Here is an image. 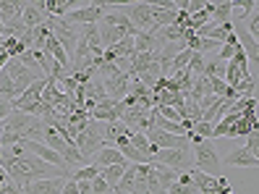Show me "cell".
I'll return each instance as SVG.
<instances>
[{
    "label": "cell",
    "mask_w": 259,
    "mask_h": 194,
    "mask_svg": "<svg viewBox=\"0 0 259 194\" xmlns=\"http://www.w3.org/2000/svg\"><path fill=\"white\" fill-rule=\"evenodd\" d=\"M102 121H92L84 131H79V137H76V147H79L81 158L89 163V158H95L100 150H105V137H102Z\"/></svg>",
    "instance_id": "6da1fadb"
},
{
    "label": "cell",
    "mask_w": 259,
    "mask_h": 194,
    "mask_svg": "<svg viewBox=\"0 0 259 194\" xmlns=\"http://www.w3.org/2000/svg\"><path fill=\"white\" fill-rule=\"evenodd\" d=\"M118 8H123V13L128 16V21L136 32H152V26H155V13H157L155 3H134V6L123 3Z\"/></svg>",
    "instance_id": "7a4b0ae2"
},
{
    "label": "cell",
    "mask_w": 259,
    "mask_h": 194,
    "mask_svg": "<svg viewBox=\"0 0 259 194\" xmlns=\"http://www.w3.org/2000/svg\"><path fill=\"white\" fill-rule=\"evenodd\" d=\"M155 166L173 168L178 173H189L191 171V147H173V150H157V155L152 158Z\"/></svg>",
    "instance_id": "3957f363"
},
{
    "label": "cell",
    "mask_w": 259,
    "mask_h": 194,
    "mask_svg": "<svg viewBox=\"0 0 259 194\" xmlns=\"http://www.w3.org/2000/svg\"><path fill=\"white\" fill-rule=\"evenodd\" d=\"M191 142H194V158H196V168L209 173V176H215L218 166H220V155L215 152V147L207 144V139L202 137H196V134H189Z\"/></svg>",
    "instance_id": "277c9868"
},
{
    "label": "cell",
    "mask_w": 259,
    "mask_h": 194,
    "mask_svg": "<svg viewBox=\"0 0 259 194\" xmlns=\"http://www.w3.org/2000/svg\"><path fill=\"white\" fill-rule=\"evenodd\" d=\"M48 26H50L53 37L63 45V50L73 55L76 53V45H79V32H81V29L68 24V21H63V19H50V16H48Z\"/></svg>",
    "instance_id": "5b68a950"
},
{
    "label": "cell",
    "mask_w": 259,
    "mask_h": 194,
    "mask_svg": "<svg viewBox=\"0 0 259 194\" xmlns=\"http://www.w3.org/2000/svg\"><path fill=\"white\" fill-rule=\"evenodd\" d=\"M3 71L13 79V84H16V95H24V92H26V89L32 87L34 82H39V79H42L37 71L26 68V66L19 61V58H11V61L6 63V68H3Z\"/></svg>",
    "instance_id": "8992f818"
},
{
    "label": "cell",
    "mask_w": 259,
    "mask_h": 194,
    "mask_svg": "<svg viewBox=\"0 0 259 194\" xmlns=\"http://www.w3.org/2000/svg\"><path fill=\"white\" fill-rule=\"evenodd\" d=\"M26 29H37L42 24H48V13H45V0L37 3H24V16H21Z\"/></svg>",
    "instance_id": "52a82bcc"
},
{
    "label": "cell",
    "mask_w": 259,
    "mask_h": 194,
    "mask_svg": "<svg viewBox=\"0 0 259 194\" xmlns=\"http://www.w3.org/2000/svg\"><path fill=\"white\" fill-rule=\"evenodd\" d=\"M97 32H100V42H102V48L108 50V48H113V45H118L123 37H128L131 32H126V29H120V26H113V24H108V21H97ZM136 34V32H134Z\"/></svg>",
    "instance_id": "ba28073f"
},
{
    "label": "cell",
    "mask_w": 259,
    "mask_h": 194,
    "mask_svg": "<svg viewBox=\"0 0 259 194\" xmlns=\"http://www.w3.org/2000/svg\"><path fill=\"white\" fill-rule=\"evenodd\" d=\"M233 32H236V37H238V42H241V50L246 53L249 63H256V68H259V42L246 32V26H241V24L233 26Z\"/></svg>",
    "instance_id": "9c48e42d"
},
{
    "label": "cell",
    "mask_w": 259,
    "mask_h": 194,
    "mask_svg": "<svg viewBox=\"0 0 259 194\" xmlns=\"http://www.w3.org/2000/svg\"><path fill=\"white\" fill-rule=\"evenodd\" d=\"M68 178H42V181H32L24 186V194H63Z\"/></svg>",
    "instance_id": "30bf717a"
},
{
    "label": "cell",
    "mask_w": 259,
    "mask_h": 194,
    "mask_svg": "<svg viewBox=\"0 0 259 194\" xmlns=\"http://www.w3.org/2000/svg\"><path fill=\"white\" fill-rule=\"evenodd\" d=\"M128 87H131V76L123 71V73H118L115 79H108L105 82V92H108V97L110 100H123L126 95H128Z\"/></svg>",
    "instance_id": "8fae6325"
},
{
    "label": "cell",
    "mask_w": 259,
    "mask_h": 194,
    "mask_svg": "<svg viewBox=\"0 0 259 194\" xmlns=\"http://www.w3.org/2000/svg\"><path fill=\"white\" fill-rule=\"evenodd\" d=\"M220 163H225V166H236V168H259V163L256 158L246 150V147H238V150L233 152H228Z\"/></svg>",
    "instance_id": "7c38bea8"
},
{
    "label": "cell",
    "mask_w": 259,
    "mask_h": 194,
    "mask_svg": "<svg viewBox=\"0 0 259 194\" xmlns=\"http://www.w3.org/2000/svg\"><path fill=\"white\" fill-rule=\"evenodd\" d=\"M149 118H152V129H160V131H167V134H178V137H186V134H189L184 124H173V121H167V118H165L157 108H152Z\"/></svg>",
    "instance_id": "4fadbf2b"
},
{
    "label": "cell",
    "mask_w": 259,
    "mask_h": 194,
    "mask_svg": "<svg viewBox=\"0 0 259 194\" xmlns=\"http://www.w3.org/2000/svg\"><path fill=\"white\" fill-rule=\"evenodd\" d=\"M92 160H95L97 168H110V166H123V163H128L123 155H120L118 147H105V150H100Z\"/></svg>",
    "instance_id": "5bb4252c"
},
{
    "label": "cell",
    "mask_w": 259,
    "mask_h": 194,
    "mask_svg": "<svg viewBox=\"0 0 259 194\" xmlns=\"http://www.w3.org/2000/svg\"><path fill=\"white\" fill-rule=\"evenodd\" d=\"M189 176H191L194 186L199 189V194H202V191H209V189H218V176H209V173H204V171H199V168H191Z\"/></svg>",
    "instance_id": "9a60e30c"
},
{
    "label": "cell",
    "mask_w": 259,
    "mask_h": 194,
    "mask_svg": "<svg viewBox=\"0 0 259 194\" xmlns=\"http://www.w3.org/2000/svg\"><path fill=\"white\" fill-rule=\"evenodd\" d=\"M21 16H24V3H3L0 0V21H3V26L11 21H21Z\"/></svg>",
    "instance_id": "2e32d148"
},
{
    "label": "cell",
    "mask_w": 259,
    "mask_h": 194,
    "mask_svg": "<svg viewBox=\"0 0 259 194\" xmlns=\"http://www.w3.org/2000/svg\"><path fill=\"white\" fill-rule=\"evenodd\" d=\"M207 95H215V92H212V79H207V76H196L189 97H191L194 102H199V100H202V97H207Z\"/></svg>",
    "instance_id": "e0dca14e"
},
{
    "label": "cell",
    "mask_w": 259,
    "mask_h": 194,
    "mask_svg": "<svg viewBox=\"0 0 259 194\" xmlns=\"http://www.w3.org/2000/svg\"><path fill=\"white\" fill-rule=\"evenodd\" d=\"M128 142H131L139 152H144V155H149V158H155V155H157V147H155V144H149L147 134H142V131H134L131 137H128Z\"/></svg>",
    "instance_id": "ac0fdd59"
},
{
    "label": "cell",
    "mask_w": 259,
    "mask_h": 194,
    "mask_svg": "<svg viewBox=\"0 0 259 194\" xmlns=\"http://www.w3.org/2000/svg\"><path fill=\"white\" fill-rule=\"evenodd\" d=\"M155 173H157V181H160V189L167 194V189H170L176 181H178V171H173V168H165V166H155Z\"/></svg>",
    "instance_id": "d6986e66"
},
{
    "label": "cell",
    "mask_w": 259,
    "mask_h": 194,
    "mask_svg": "<svg viewBox=\"0 0 259 194\" xmlns=\"http://www.w3.org/2000/svg\"><path fill=\"white\" fill-rule=\"evenodd\" d=\"M231 13H233V0L215 3V8H212V21L215 24H231Z\"/></svg>",
    "instance_id": "ffe728a7"
},
{
    "label": "cell",
    "mask_w": 259,
    "mask_h": 194,
    "mask_svg": "<svg viewBox=\"0 0 259 194\" xmlns=\"http://www.w3.org/2000/svg\"><path fill=\"white\" fill-rule=\"evenodd\" d=\"M126 168H128V163H123V166H110V168H102V178L110 184V189L115 191L118 189V184H120V178H123V173H126Z\"/></svg>",
    "instance_id": "44dd1931"
},
{
    "label": "cell",
    "mask_w": 259,
    "mask_h": 194,
    "mask_svg": "<svg viewBox=\"0 0 259 194\" xmlns=\"http://www.w3.org/2000/svg\"><path fill=\"white\" fill-rule=\"evenodd\" d=\"M45 87H48V79L34 82V84L29 87L24 95H19V97H16V102H39V100H42V92H45Z\"/></svg>",
    "instance_id": "7402d4cb"
},
{
    "label": "cell",
    "mask_w": 259,
    "mask_h": 194,
    "mask_svg": "<svg viewBox=\"0 0 259 194\" xmlns=\"http://www.w3.org/2000/svg\"><path fill=\"white\" fill-rule=\"evenodd\" d=\"M225 71H228V63H223V61H204V73L202 76H207V79H225Z\"/></svg>",
    "instance_id": "603a6c76"
},
{
    "label": "cell",
    "mask_w": 259,
    "mask_h": 194,
    "mask_svg": "<svg viewBox=\"0 0 259 194\" xmlns=\"http://www.w3.org/2000/svg\"><path fill=\"white\" fill-rule=\"evenodd\" d=\"M100 173H102V168H97V166H81L71 173V181H95Z\"/></svg>",
    "instance_id": "cb8c5ba5"
},
{
    "label": "cell",
    "mask_w": 259,
    "mask_h": 194,
    "mask_svg": "<svg viewBox=\"0 0 259 194\" xmlns=\"http://www.w3.org/2000/svg\"><path fill=\"white\" fill-rule=\"evenodd\" d=\"M0 97H6V100H16L19 95H16V84H13V79L8 76L6 71H0Z\"/></svg>",
    "instance_id": "d4e9b609"
},
{
    "label": "cell",
    "mask_w": 259,
    "mask_h": 194,
    "mask_svg": "<svg viewBox=\"0 0 259 194\" xmlns=\"http://www.w3.org/2000/svg\"><path fill=\"white\" fill-rule=\"evenodd\" d=\"M68 121H71V126H76L79 131H84L89 124H92V115H89L87 110H76V113L68 115Z\"/></svg>",
    "instance_id": "484cf974"
},
{
    "label": "cell",
    "mask_w": 259,
    "mask_h": 194,
    "mask_svg": "<svg viewBox=\"0 0 259 194\" xmlns=\"http://www.w3.org/2000/svg\"><path fill=\"white\" fill-rule=\"evenodd\" d=\"M134 181H136V166H134V163H128V168H126L123 178H120L118 189H120V191H128V194H131V189H134Z\"/></svg>",
    "instance_id": "4316f807"
},
{
    "label": "cell",
    "mask_w": 259,
    "mask_h": 194,
    "mask_svg": "<svg viewBox=\"0 0 259 194\" xmlns=\"http://www.w3.org/2000/svg\"><path fill=\"white\" fill-rule=\"evenodd\" d=\"M246 32L259 42V3H256V8L251 11V16L246 19Z\"/></svg>",
    "instance_id": "83f0119b"
},
{
    "label": "cell",
    "mask_w": 259,
    "mask_h": 194,
    "mask_svg": "<svg viewBox=\"0 0 259 194\" xmlns=\"http://www.w3.org/2000/svg\"><path fill=\"white\" fill-rule=\"evenodd\" d=\"M212 131H215V124L199 121V124H194V131H191V134H196V137H202V139H209Z\"/></svg>",
    "instance_id": "f1b7e54d"
},
{
    "label": "cell",
    "mask_w": 259,
    "mask_h": 194,
    "mask_svg": "<svg viewBox=\"0 0 259 194\" xmlns=\"http://www.w3.org/2000/svg\"><path fill=\"white\" fill-rule=\"evenodd\" d=\"M189 71L194 73V76H202V73H204V55L202 53H194L191 63H189Z\"/></svg>",
    "instance_id": "f546056e"
},
{
    "label": "cell",
    "mask_w": 259,
    "mask_h": 194,
    "mask_svg": "<svg viewBox=\"0 0 259 194\" xmlns=\"http://www.w3.org/2000/svg\"><path fill=\"white\" fill-rule=\"evenodd\" d=\"M246 150L256 158V163H259V134L256 131H251L249 137H246Z\"/></svg>",
    "instance_id": "4dcf8cb0"
},
{
    "label": "cell",
    "mask_w": 259,
    "mask_h": 194,
    "mask_svg": "<svg viewBox=\"0 0 259 194\" xmlns=\"http://www.w3.org/2000/svg\"><path fill=\"white\" fill-rule=\"evenodd\" d=\"M0 194H24V186H21V184H16V181H13V178L8 176V181H6L3 186H0Z\"/></svg>",
    "instance_id": "1f68e13d"
},
{
    "label": "cell",
    "mask_w": 259,
    "mask_h": 194,
    "mask_svg": "<svg viewBox=\"0 0 259 194\" xmlns=\"http://www.w3.org/2000/svg\"><path fill=\"white\" fill-rule=\"evenodd\" d=\"M108 191H113V189H110V184L105 181L102 176H97L95 181H92V194H108Z\"/></svg>",
    "instance_id": "d6a6232c"
},
{
    "label": "cell",
    "mask_w": 259,
    "mask_h": 194,
    "mask_svg": "<svg viewBox=\"0 0 259 194\" xmlns=\"http://www.w3.org/2000/svg\"><path fill=\"white\" fill-rule=\"evenodd\" d=\"M165 118H167V121H173V124H181V113L176 110V108H170V105H165V108H157Z\"/></svg>",
    "instance_id": "836d02e7"
},
{
    "label": "cell",
    "mask_w": 259,
    "mask_h": 194,
    "mask_svg": "<svg viewBox=\"0 0 259 194\" xmlns=\"http://www.w3.org/2000/svg\"><path fill=\"white\" fill-rule=\"evenodd\" d=\"M19 61H21V63L26 66V68H32V71H34V68L39 66V63H37V58H34V50H26V53H24V55L19 58Z\"/></svg>",
    "instance_id": "e575fe53"
},
{
    "label": "cell",
    "mask_w": 259,
    "mask_h": 194,
    "mask_svg": "<svg viewBox=\"0 0 259 194\" xmlns=\"http://www.w3.org/2000/svg\"><path fill=\"white\" fill-rule=\"evenodd\" d=\"M11 113H13V102L6 100V97H0V121H6Z\"/></svg>",
    "instance_id": "d590c367"
},
{
    "label": "cell",
    "mask_w": 259,
    "mask_h": 194,
    "mask_svg": "<svg viewBox=\"0 0 259 194\" xmlns=\"http://www.w3.org/2000/svg\"><path fill=\"white\" fill-rule=\"evenodd\" d=\"M228 131H231V126H228V124H215V131H212V137H215V139H220V137H228Z\"/></svg>",
    "instance_id": "8d00e7d4"
},
{
    "label": "cell",
    "mask_w": 259,
    "mask_h": 194,
    "mask_svg": "<svg viewBox=\"0 0 259 194\" xmlns=\"http://www.w3.org/2000/svg\"><path fill=\"white\" fill-rule=\"evenodd\" d=\"M218 191L220 194H231V181L225 176H218Z\"/></svg>",
    "instance_id": "74e56055"
},
{
    "label": "cell",
    "mask_w": 259,
    "mask_h": 194,
    "mask_svg": "<svg viewBox=\"0 0 259 194\" xmlns=\"http://www.w3.org/2000/svg\"><path fill=\"white\" fill-rule=\"evenodd\" d=\"M63 194H79V181H66V186H63Z\"/></svg>",
    "instance_id": "f35d334b"
},
{
    "label": "cell",
    "mask_w": 259,
    "mask_h": 194,
    "mask_svg": "<svg viewBox=\"0 0 259 194\" xmlns=\"http://www.w3.org/2000/svg\"><path fill=\"white\" fill-rule=\"evenodd\" d=\"M11 61V55H8V50L3 48V45H0V71H3L6 68V63Z\"/></svg>",
    "instance_id": "ab89813d"
},
{
    "label": "cell",
    "mask_w": 259,
    "mask_h": 194,
    "mask_svg": "<svg viewBox=\"0 0 259 194\" xmlns=\"http://www.w3.org/2000/svg\"><path fill=\"white\" fill-rule=\"evenodd\" d=\"M79 194H92V181H79Z\"/></svg>",
    "instance_id": "60d3db41"
},
{
    "label": "cell",
    "mask_w": 259,
    "mask_h": 194,
    "mask_svg": "<svg viewBox=\"0 0 259 194\" xmlns=\"http://www.w3.org/2000/svg\"><path fill=\"white\" fill-rule=\"evenodd\" d=\"M223 45H233V48H236V45H241V42H238V37H236V32H233V34H228V40H225Z\"/></svg>",
    "instance_id": "b9f144b4"
},
{
    "label": "cell",
    "mask_w": 259,
    "mask_h": 194,
    "mask_svg": "<svg viewBox=\"0 0 259 194\" xmlns=\"http://www.w3.org/2000/svg\"><path fill=\"white\" fill-rule=\"evenodd\" d=\"M6 181H8V173H6V171H3V168H0V186H3V184H6Z\"/></svg>",
    "instance_id": "7bdbcfd3"
},
{
    "label": "cell",
    "mask_w": 259,
    "mask_h": 194,
    "mask_svg": "<svg viewBox=\"0 0 259 194\" xmlns=\"http://www.w3.org/2000/svg\"><path fill=\"white\" fill-rule=\"evenodd\" d=\"M113 194H128V191H120V189H115V191H113Z\"/></svg>",
    "instance_id": "ee69618b"
},
{
    "label": "cell",
    "mask_w": 259,
    "mask_h": 194,
    "mask_svg": "<svg viewBox=\"0 0 259 194\" xmlns=\"http://www.w3.org/2000/svg\"><path fill=\"white\" fill-rule=\"evenodd\" d=\"M0 152H3V142H0Z\"/></svg>",
    "instance_id": "f6af8a7d"
},
{
    "label": "cell",
    "mask_w": 259,
    "mask_h": 194,
    "mask_svg": "<svg viewBox=\"0 0 259 194\" xmlns=\"http://www.w3.org/2000/svg\"><path fill=\"white\" fill-rule=\"evenodd\" d=\"M256 134H259V129H256Z\"/></svg>",
    "instance_id": "bcb514c9"
},
{
    "label": "cell",
    "mask_w": 259,
    "mask_h": 194,
    "mask_svg": "<svg viewBox=\"0 0 259 194\" xmlns=\"http://www.w3.org/2000/svg\"><path fill=\"white\" fill-rule=\"evenodd\" d=\"M231 194H233V191H231Z\"/></svg>",
    "instance_id": "7dc6e473"
}]
</instances>
